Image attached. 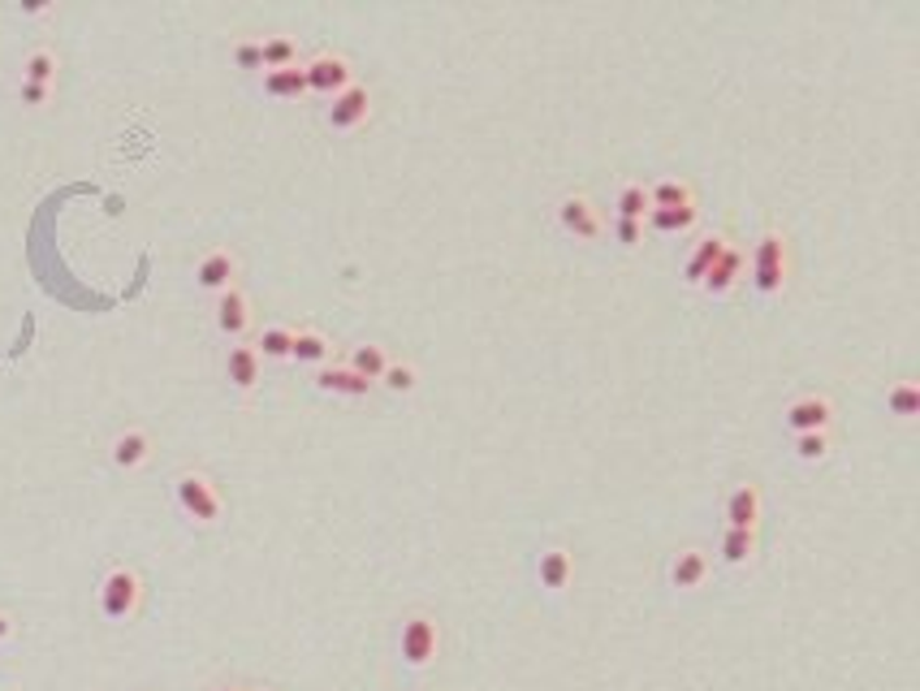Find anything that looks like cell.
<instances>
[{
  "label": "cell",
  "mask_w": 920,
  "mask_h": 691,
  "mask_svg": "<svg viewBox=\"0 0 920 691\" xmlns=\"http://www.w3.org/2000/svg\"><path fill=\"white\" fill-rule=\"evenodd\" d=\"M743 272H748V255H743L739 246H726V251L717 255V264L704 272L700 290H704V294H730V290L739 286Z\"/></svg>",
  "instance_id": "obj_8"
},
{
  "label": "cell",
  "mask_w": 920,
  "mask_h": 691,
  "mask_svg": "<svg viewBox=\"0 0 920 691\" xmlns=\"http://www.w3.org/2000/svg\"><path fill=\"white\" fill-rule=\"evenodd\" d=\"M226 376H230L233 389H255V380H259V354H255V346H233L230 354H226Z\"/></svg>",
  "instance_id": "obj_17"
},
{
  "label": "cell",
  "mask_w": 920,
  "mask_h": 691,
  "mask_svg": "<svg viewBox=\"0 0 920 691\" xmlns=\"http://www.w3.org/2000/svg\"><path fill=\"white\" fill-rule=\"evenodd\" d=\"M376 385H385L389 393H415V385H420V372H415L411 363H398V359H389V367H385V376H380Z\"/></svg>",
  "instance_id": "obj_30"
},
{
  "label": "cell",
  "mask_w": 920,
  "mask_h": 691,
  "mask_svg": "<svg viewBox=\"0 0 920 691\" xmlns=\"http://www.w3.org/2000/svg\"><path fill=\"white\" fill-rule=\"evenodd\" d=\"M618 217L614 221H640L644 226V217H649V191L640 186V182H627L622 191H618Z\"/></svg>",
  "instance_id": "obj_26"
},
{
  "label": "cell",
  "mask_w": 920,
  "mask_h": 691,
  "mask_svg": "<svg viewBox=\"0 0 920 691\" xmlns=\"http://www.w3.org/2000/svg\"><path fill=\"white\" fill-rule=\"evenodd\" d=\"M303 78H307V92H316V96H338V92H346V87L354 83V78H350V61L338 57V52L312 57V61L303 65Z\"/></svg>",
  "instance_id": "obj_6"
},
{
  "label": "cell",
  "mask_w": 920,
  "mask_h": 691,
  "mask_svg": "<svg viewBox=\"0 0 920 691\" xmlns=\"http://www.w3.org/2000/svg\"><path fill=\"white\" fill-rule=\"evenodd\" d=\"M614 238H618L622 246H635V242L644 238V226H640V221H614Z\"/></svg>",
  "instance_id": "obj_34"
},
{
  "label": "cell",
  "mask_w": 920,
  "mask_h": 691,
  "mask_svg": "<svg viewBox=\"0 0 920 691\" xmlns=\"http://www.w3.org/2000/svg\"><path fill=\"white\" fill-rule=\"evenodd\" d=\"M264 92L277 96V100H299L307 96V78H303V65H286V70H264Z\"/></svg>",
  "instance_id": "obj_20"
},
{
  "label": "cell",
  "mask_w": 920,
  "mask_h": 691,
  "mask_svg": "<svg viewBox=\"0 0 920 691\" xmlns=\"http://www.w3.org/2000/svg\"><path fill=\"white\" fill-rule=\"evenodd\" d=\"M217 691H238V688H217Z\"/></svg>",
  "instance_id": "obj_36"
},
{
  "label": "cell",
  "mask_w": 920,
  "mask_h": 691,
  "mask_svg": "<svg viewBox=\"0 0 920 691\" xmlns=\"http://www.w3.org/2000/svg\"><path fill=\"white\" fill-rule=\"evenodd\" d=\"M695 204H688V208H649V217H644V226L657 233H683L695 226Z\"/></svg>",
  "instance_id": "obj_22"
},
{
  "label": "cell",
  "mask_w": 920,
  "mask_h": 691,
  "mask_svg": "<svg viewBox=\"0 0 920 691\" xmlns=\"http://www.w3.org/2000/svg\"><path fill=\"white\" fill-rule=\"evenodd\" d=\"M558 221H562V230L583 238V242L601 238V217H596V208H592L583 195H567V199L558 204Z\"/></svg>",
  "instance_id": "obj_11"
},
{
  "label": "cell",
  "mask_w": 920,
  "mask_h": 691,
  "mask_svg": "<svg viewBox=\"0 0 920 691\" xmlns=\"http://www.w3.org/2000/svg\"><path fill=\"white\" fill-rule=\"evenodd\" d=\"M756 523H761V488H756V484H739V488L726 497V528L756 532Z\"/></svg>",
  "instance_id": "obj_10"
},
{
  "label": "cell",
  "mask_w": 920,
  "mask_h": 691,
  "mask_svg": "<svg viewBox=\"0 0 920 691\" xmlns=\"http://www.w3.org/2000/svg\"><path fill=\"white\" fill-rule=\"evenodd\" d=\"M52 78H57V57H52L48 48H35V52L26 57V65H22V83L52 87Z\"/></svg>",
  "instance_id": "obj_29"
},
{
  "label": "cell",
  "mask_w": 920,
  "mask_h": 691,
  "mask_svg": "<svg viewBox=\"0 0 920 691\" xmlns=\"http://www.w3.org/2000/svg\"><path fill=\"white\" fill-rule=\"evenodd\" d=\"M316 389H325V393H338V398H367L372 393V380H363L359 372H350V367H320L316 372Z\"/></svg>",
  "instance_id": "obj_13"
},
{
  "label": "cell",
  "mask_w": 920,
  "mask_h": 691,
  "mask_svg": "<svg viewBox=\"0 0 920 691\" xmlns=\"http://www.w3.org/2000/svg\"><path fill=\"white\" fill-rule=\"evenodd\" d=\"M398 648H402V662H407L411 670H428L433 657H437V648H441V627H437V618H433V614H411V618L402 622Z\"/></svg>",
  "instance_id": "obj_2"
},
{
  "label": "cell",
  "mask_w": 920,
  "mask_h": 691,
  "mask_svg": "<svg viewBox=\"0 0 920 691\" xmlns=\"http://www.w3.org/2000/svg\"><path fill=\"white\" fill-rule=\"evenodd\" d=\"M783 424H787L791 437H800V433H830V424H834V402L821 398V393H804V398H796V402L783 411Z\"/></svg>",
  "instance_id": "obj_5"
},
{
  "label": "cell",
  "mask_w": 920,
  "mask_h": 691,
  "mask_svg": "<svg viewBox=\"0 0 920 691\" xmlns=\"http://www.w3.org/2000/svg\"><path fill=\"white\" fill-rule=\"evenodd\" d=\"M329 338L320 329H294V346H290V359L303 363V367H325L329 363Z\"/></svg>",
  "instance_id": "obj_16"
},
{
  "label": "cell",
  "mask_w": 920,
  "mask_h": 691,
  "mask_svg": "<svg viewBox=\"0 0 920 691\" xmlns=\"http://www.w3.org/2000/svg\"><path fill=\"white\" fill-rule=\"evenodd\" d=\"M350 372H359L363 380H380L385 376V367H389V354H385V346H359L354 354H350V363H346Z\"/></svg>",
  "instance_id": "obj_24"
},
{
  "label": "cell",
  "mask_w": 920,
  "mask_h": 691,
  "mask_svg": "<svg viewBox=\"0 0 920 691\" xmlns=\"http://www.w3.org/2000/svg\"><path fill=\"white\" fill-rule=\"evenodd\" d=\"M752 290L774 299L787 290V238L778 230H765L752 251Z\"/></svg>",
  "instance_id": "obj_1"
},
{
  "label": "cell",
  "mask_w": 920,
  "mask_h": 691,
  "mask_svg": "<svg viewBox=\"0 0 920 691\" xmlns=\"http://www.w3.org/2000/svg\"><path fill=\"white\" fill-rule=\"evenodd\" d=\"M830 454V433H800L796 437V459L800 462H821Z\"/></svg>",
  "instance_id": "obj_31"
},
{
  "label": "cell",
  "mask_w": 920,
  "mask_h": 691,
  "mask_svg": "<svg viewBox=\"0 0 920 691\" xmlns=\"http://www.w3.org/2000/svg\"><path fill=\"white\" fill-rule=\"evenodd\" d=\"M367 113H372V92L359 87V83H350L346 92L334 96V105H329V125L334 130H354V125L367 121Z\"/></svg>",
  "instance_id": "obj_7"
},
{
  "label": "cell",
  "mask_w": 920,
  "mask_h": 691,
  "mask_svg": "<svg viewBox=\"0 0 920 691\" xmlns=\"http://www.w3.org/2000/svg\"><path fill=\"white\" fill-rule=\"evenodd\" d=\"M536 575H541V587L562 592V587L576 579V558H571L567 549H545L541 562H536Z\"/></svg>",
  "instance_id": "obj_15"
},
{
  "label": "cell",
  "mask_w": 920,
  "mask_h": 691,
  "mask_svg": "<svg viewBox=\"0 0 920 691\" xmlns=\"http://www.w3.org/2000/svg\"><path fill=\"white\" fill-rule=\"evenodd\" d=\"M704 575H709V558H704L700 549L675 554V562H670V583H675L679 592H695V587L704 583Z\"/></svg>",
  "instance_id": "obj_19"
},
{
  "label": "cell",
  "mask_w": 920,
  "mask_h": 691,
  "mask_svg": "<svg viewBox=\"0 0 920 691\" xmlns=\"http://www.w3.org/2000/svg\"><path fill=\"white\" fill-rule=\"evenodd\" d=\"M259 57H264V70H286V65H299V48L290 35H273V39H259Z\"/></svg>",
  "instance_id": "obj_25"
},
{
  "label": "cell",
  "mask_w": 920,
  "mask_h": 691,
  "mask_svg": "<svg viewBox=\"0 0 920 691\" xmlns=\"http://www.w3.org/2000/svg\"><path fill=\"white\" fill-rule=\"evenodd\" d=\"M886 411H891L895 420H917L920 415V385H912V380L891 385V389H886Z\"/></svg>",
  "instance_id": "obj_23"
},
{
  "label": "cell",
  "mask_w": 920,
  "mask_h": 691,
  "mask_svg": "<svg viewBox=\"0 0 920 691\" xmlns=\"http://www.w3.org/2000/svg\"><path fill=\"white\" fill-rule=\"evenodd\" d=\"M290 346H294V329L268 325V329L255 338V354H259V363H264V359H290Z\"/></svg>",
  "instance_id": "obj_28"
},
{
  "label": "cell",
  "mask_w": 920,
  "mask_h": 691,
  "mask_svg": "<svg viewBox=\"0 0 920 691\" xmlns=\"http://www.w3.org/2000/svg\"><path fill=\"white\" fill-rule=\"evenodd\" d=\"M688 204H695V199H691V186L679 182V178H666V182L649 186V208H688Z\"/></svg>",
  "instance_id": "obj_27"
},
{
  "label": "cell",
  "mask_w": 920,
  "mask_h": 691,
  "mask_svg": "<svg viewBox=\"0 0 920 691\" xmlns=\"http://www.w3.org/2000/svg\"><path fill=\"white\" fill-rule=\"evenodd\" d=\"M233 277H238V259H233L230 251H208V255L195 264V281H199V290L226 294V290L233 286Z\"/></svg>",
  "instance_id": "obj_9"
},
{
  "label": "cell",
  "mask_w": 920,
  "mask_h": 691,
  "mask_svg": "<svg viewBox=\"0 0 920 691\" xmlns=\"http://www.w3.org/2000/svg\"><path fill=\"white\" fill-rule=\"evenodd\" d=\"M147 459H152V437L143 428H125L113 441V462L121 471H134V466H143Z\"/></svg>",
  "instance_id": "obj_18"
},
{
  "label": "cell",
  "mask_w": 920,
  "mask_h": 691,
  "mask_svg": "<svg viewBox=\"0 0 920 691\" xmlns=\"http://www.w3.org/2000/svg\"><path fill=\"white\" fill-rule=\"evenodd\" d=\"M48 96H52V87H39V83H22V87H17V100L31 105V109L48 105Z\"/></svg>",
  "instance_id": "obj_33"
},
{
  "label": "cell",
  "mask_w": 920,
  "mask_h": 691,
  "mask_svg": "<svg viewBox=\"0 0 920 691\" xmlns=\"http://www.w3.org/2000/svg\"><path fill=\"white\" fill-rule=\"evenodd\" d=\"M9 635H13V618H9V614H0V644H4Z\"/></svg>",
  "instance_id": "obj_35"
},
{
  "label": "cell",
  "mask_w": 920,
  "mask_h": 691,
  "mask_svg": "<svg viewBox=\"0 0 920 691\" xmlns=\"http://www.w3.org/2000/svg\"><path fill=\"white\" fill-rule=\"evenodd\" d=\"M173 493H178V506H182L195 523H217V519H221V497H217V488L208 484V475L182 471L178 484H173Z\"/></svg>",
  "instance_id": "obj_4"
},
{
  "label": "cell",
  "mask_w": 920,
  "mask_h": 691,
  "mask_svg": "<svg viewBox=\"0 0 920 691\" xmlns=\"http://www.w3.org/2000/svg\"><path fill=\"white\" fill-rule=\"evenodd\" d=\"M138 596H143V579L130 567H113L100 583V609H105L109 622H125L138 609Z\"/></svg>",
  "instance_id": "obj_3"
},
{
  "label": "cell",
  "mask_w": 920,
  "mask_h": 691,
  "mask_svg": "<svg viewBox=\"0 0 920 691\" xmlns=\"http://www.w3.org/2000/svg\"><path fill=\"white\" fill-rule=\"evenodd\" d=\"M233 65H238V70H264L259 39H238V44H233Z\"/></svg>",
  "instance_id": "obj_32"
},
{
  "label": "cell",
  "mask_w": 920,
  "mask_h": 691,
  "mask_svg": "<svg viewBox=\"0 0 920 691\" xmlns=\"http://www.w3.org/2000/svg\"><path fill=\"white\" fill-rule=\"evenodd\" d=\"M722 562L726 567H748L752 554H756V532H739V528H726L722 532Z\"/></svg>",
  "instance_id": "obj_21"
},
{
  "label": "cell",
  "mask_w": 920,
  "mask_h": 691,
  "mask_svg": "<svg viewBox=\"0 0 920 691\" xmlns=\"http://www.w3.org/2000/svg\"><path fill=\"white\" fill-rule=\"evenodd\" d=\"M217 329H221L226 338H242V334L251 329V303H246V294H242L238 286H230V290L217 299Z\"/></svg>",
  "instance_id": "obj_12"
},
{
  "label": "cell",
  "mask_w": 920,
  "mask_h": 691,
  "mask_svg": "<svg viewBox=\"0 0 920 691\" xmlns=\"http://www.w3.org/2000/svg\"><path fill=\"white\" fill-rule=\"evenodd\" d=\"M726 246H730V242H726L722 233L700 238V242H695V251L688 255V264H683V281H688V286H700V281H704V272L717 264V255H722Z\"/></svg>",
  "instance_id": "obj_14"
}]
</instances>
